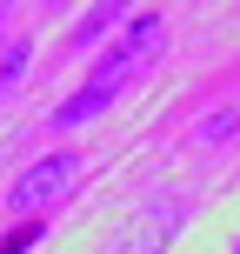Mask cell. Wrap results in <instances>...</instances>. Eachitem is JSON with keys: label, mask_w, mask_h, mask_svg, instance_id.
I'll return each mask as SVG.
<instances>
[{"label": "cell", "mask_w": 240, "mask_h": 254, "mask_svg": "<svg viewBox=\"0 0 240 254\" xmlns=\"http://www.w3.org/2000/svg\"><path fill=\"white\" fill-rule=\"evenodd\" d=\"M127 20H134V13H120V7H87V13H80V27L67 34V47H94L100 34H114V27H127Z\"/></svg>", "instance_id": "3957f363"}, {"label": "cell", "mask_w": 240, "mask_h": 254, "mask_svg": "<svg viewBox=\"0 0 240 254\" xmlns=\"http://www.w3.org/2000/svg\"><path fill=\"white\" fill-rule=\"evenodd\" d=\"M74 181H80V161H74V154H40V161L7 188V214H27V221L47 214L53 201H67V188H74Z\"/></svg>", "instance_id": "7a4b0ae2"}, {"label": "cell", "mask_w": 240, "mask_h": 254, "mask_svg": "<svg viewBox=\"0 0 240 254\" xmlns=\"http://www.w3.org/2000/svg\"><path fill=\"white\" fill-rule=\"evenodd\" d=\"M160 248H167V228H160V214H147V221H134L107 254H160Z\"/></svg>", "instance_id": "277c9868"}, {"label": "cell", "mask_w": 240, "mask_h": 254, "mask_svg": "<svg viewBox=\"0 0 240 254\" xmlns=\"http://www.w3.org/2000/svg\"><path fill=\"white\" fill-rule=\"evenodd\" d=\"M27 61H34V40H7V54H0V94L27 74Z\"/></svg>", "instance_id": "5b68a950"}, {"label": "cell", "mask_w": 240, "mask_h": 254, "mask_svg": "<svg viewBox=\"0 0 240 254\" xmlns=\"http://www.w3.org/2000/svg\"><path fill=\"white\" fill-rule=\"evenodd\" d=\"M40 241V221H27L20 234H7V241H0V254H20V248H34Z\"/></svg>", "instance_id": "8992f818"}, {"label": "cell", "mask_w": 240, "mask_h": 254, "mask_svg": "<svg viewBox=\"0 0 240 254\" xmlns=\"http://www.w3.org/2000/svg\"><path fill=\"white\" fill-rule=\"evenodd\" d=\"M160 54H167V20H160V13H134V20L120 27V40L94 61L87 87H100V94H114V101H120V94L134 87V74H140L147 61H160Z\"/></svg>", "instance_id": "6da1fadb"}]
</instances>
